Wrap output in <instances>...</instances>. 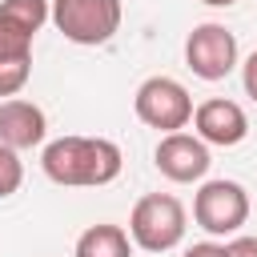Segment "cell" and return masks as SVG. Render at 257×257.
I'll return each instance as SVG.
<instances>
[{"label": "cell", "instance_id": "cell-1", "mask_svg": "<svg viewBox=\"0 0 257 257\" xmlns=\"http://www.w3.org/2000/svg\"><path fill=\"white\" fill-rule=\"evenodd\" d=\"M120 149L108 137H60L40 153V169L48 181L68 189H100L120 177Z\"/></svg>", "mask_w": 257, "mask_h": 257}, {"label": "cell", "instance_id": "cell-2", "mask_svg": "<svg viewBox=\"0 0 257 257\" xmlns=\"http://www.w3.org/2000/svg\"><path fill=\"white\" fill-rule=\"evenodd\" d=\"M185 205L173 193H145L128 213V237L145 253H169L185 241Z\"/></svg>", "mask_w": 257, "mask_h": 257}, {"label": "cell", "instance_id": "cell-3", "mask_svg": "<svg viewBox=\"0 0 257 257\" xmlns=\"http://www.w3.org/2000/svg\"><path fill=\"white\" fill-rule=\"evenodd\" d=\"M52 24L72 44H108L120 28V0H52Z\"/></svg>", "mask_w": 257, "mask_h": 257}, {"label": "cell", "instance_id": "cell-4", "mask_svg": "<svg viewBox=\"0 0 257 257\" xmlns=\"http://www.w3.org/2000/svg\"><path fill=\"white\" fill-rule=\"evenodd\" d=\"M193 221L209 237H233L249 221V193L237 181H205L193 197Z\"/></svg>", "mask_w": 257, "mask_h": 257}, {"label": "cell", "instance_id": "cell-5", "mask_svg": "<svg viewBox=\"0 0 257 257\" xmlns=\"http://www.w3.org/2000/svg\"><path fill=\"white\" fill-rule=\"evenodd\" d=\"M133 108L157 133H181L193 120V96L173 76H149V80H141V88L133 96Z\"/></svg>", "mask_w": 257, "mask_h": 257}, {"label": "cell", "instance_id": "cell-6", "mask_svg": "<svg viewBox=\"0 0 257 257\" xmlns=\"http://www.w3.org/2000/svg\"><path fill=\"white\" fill-rule=\"evenodd\" d=\"M185 64L201 80H225L237 68V36L217 20L197 24L185 36Z\"/></svg>", "mask_w": 257, "mask_h": 257}, {"label": "cell", "instance_id": "cell-7", "mask_svg": "<svg viewBox=\"0 0 257 257\" xmlns=\"http://www.w3.org/2000/svg\"><path fill=\"white\" fill-rule=\"evenodd\" d=\"M153 165H157V173L169 177L173 185H193V181H205L213 157H209V145H205L197 133H165V137L157 141Z\"/></svg>", "mask_w": 257, "mask_h": 257}, {"label": "cell", "instance_id": "cell-8", "mask_svg": "<svg viewBox=\"0 0 257 257\" xmlns=\"http://www.w3.org/2000/svg\"><path fill=\"white\" fill-rule=\"evenodd\" d=\"M193 128L205 145H221V149H233L249 137V116L237 100H225V96H213V100H201L193 108Z\"/></svg>", "mask_w": 257, "mask_h": 257}, {"label": "cell", "instance_id": "cell-9", "mask_svg": "<svg viewBox=\"0 0 257 257\" xmlns=\"http://www.w3.org/2000/svg\"><path fill=\"white\" fill-rule=\"evenodd\" d=\"M44 137H48V116L40 104L20 100V96L0 100V141L8 149H16V153L36 149V145H44Z\"/></svg>", "mask_w": 257, "mask_h": 257}, {"label": "cell", "instance_id": "cell-10", "mask_svg": "<svg viewBox=\"0 0 257 257\" xmlns=\"http://www.w3.org/2000/svg\"><path fill=\"white\" fill-rule=\"evenodd\" d=\"M72 257H133V237L120 225H88L76 237Z\"/></svg>", "mask_w": 257, "mask_h": 257}, {"label": "cell", "instance_id": "cell-11", "mask_svg": "<svg viewBox=\"0 0 257 257\" xmlns=\"http://www.w3.org/2000/svg\"><path fill=\"white\" fill-rule=\"evenodd\" d=\"M32 28L0 12V60H32Z\"/></svg>", "mask_w": 257, "mask_h": 257}, {"label": "cell", "instance_id": "cell-12", "mask_svg": "<svg viewBox=\"0 0 257 257\" xmlns=\"http://www.w3.org/2000/svg\"><path fill=\"white\" fill-rule=\"evenodd\" d=\"M20 181H24V165H20L16 149H8L0 141V197H12L20 189Z\"/></svg>", "mask_w": 257, "mask_h": 257}, {"label": "cell", "instance_id": "cell-13", "mask_svg": "<svg viewBox=\"0 0 257 257\" xmlns=\"http://www.w3.org/2000/svg\"><path fill=\"white\" fill-rule=\"evenodd\" d=\"M32 76V60H0V96H16Z\"/></svg>", "mask_w": 257, "mask_h": 257}, {"label": "cell", "instance_id": "cell-14", "mask_svg": "<svg viewBox=\"0 0 257 257\" xmlns=\"http://www.w3.org/2000/svg\"><path fill=\"white\" fill-rule=\"evenodd\" d=\"M241 84H245V96L257 104V48L245 56V64H241Z\"/></svg>", "mask_w": 257, "mask_h": 257}, {"label": "cell", "instance_id": "cell-15", "mask_svg": "<svg viewBox=\"0 0 257 257\" xmlns=\"http://www.w3.org/2000/svg\"><path fill=\"white\" fill-rule=\"evenodd\" d=\"M181 257H229V245H221V241H197Z\"/></svg>", "mask_w": 257, "mask_h": 257}, {"label": "cell", "instance_id": "cell-16", "mask_svg": "<svg viewBox=\"0 0 257 257\" xmlns=\"http://www.w3.org/2000/svg\"><path fill=\"white\" fill-rule=\"evenodd\" d=\"M229 257H257V237H233Z\"/></svg>", "mask_w": 257, "mask_h": 257}, {"label": "cell", "instance_id": "cell-17", "mask_svg": "<svg viewBox=\"0 0 257 257\" xmlns=\"http://www.w3.org/2000/svg\"><path fill=\"white\" fill-rule=\"evenodd\" d=\"M201 4H209V8H233L237 0H201Z\"/></svg>", "mask_w": 257, "mask_h": 257}]
</instances>
